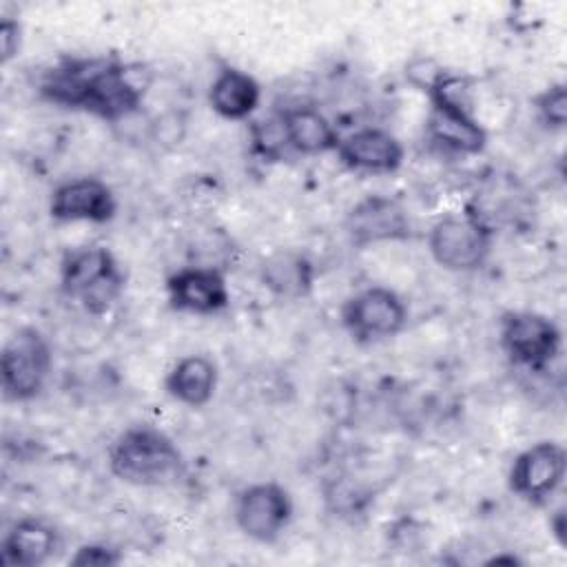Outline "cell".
<instances>
[{
	"mask_svg": "<svg viewBox=\"0 0 567 567\" xmlns=\"http://www.w3.org/2000/svg\"><path fill=\"white\" fill-rule=\"evenodd\" d=\"M153 82L146 64L115 60H64L44 73V100L91 113L111 124L133 117Z\"/></svg>",
	"mask_w": 567,
	"mask_h": 567,
	"instance_id": "6da1fadb",
	"label": "cell"
},
{
	"mask_svg": "<svg viewBox=\"0 0 567 567\" xmlns=\"http://www.w3.org/2000/svg\"><path fill=\"white\" fill-rule=\"evenodd\" d=\"M111 472L131 485L159 487L171 485L184 474L179 447L162 430L135 425L124 430L109 447Z\"/></svg>",
	"mask_w": 567,
	"mask_h": 567,
	"instance_id": "7a4b0ae2",
	"label": "cell"
},
{
	"mask_svg": "<svg viewBox=\"0 0 567 567\" xmlns=\"http://www.w3.org/2000/svg\"><path fill=\"white\" fill-rule=\"evenodd\" d=\"M62 292L89 315L109 312L124 292V272L104 246H84L64 255L60 266Z\"/></svg>",
	"mask_w": 567,
	"mask_h": 567,
	"instance_id": "3957f363",
	"label": "cell"
},
{
	"mask_svg": "<svg viewBox=\"0 0 567 567\" xmlns=\"http://www.w3.org/2000/svg\"><path fill=\"white\" fill-rule=\"evenodd\" d=\"M494 233L472 213L439 219L427 237L432 259L445 270L470 272L485 264Z\"/></svg>",
	"mask_w": 567,
	"mask_h": 567,
	"instance_id": "277c9868",
	"label": "cell"
},
{
	"mask_svg": "<svg viewBox=\"0 0 567 567\" xmlns=\"http://www.w3.org/2000/svg\"><path fill=\"white\" fill-rule=\"evenodd\" d=\"M51 370V350L35 328L16 330L0 354V374L4 396L11 401H29L44 388Z\"/></svg>",
	"mask_w": 567,
	"mask_h": 567,
	"instance_id": "5b68a950",
	"label": "cell"
},
{
	"mask_svg": "<svg viewBox=\"0 0 567 567\" xmlns=\"http://www.w3.org/2000/svg\"><path fill=\"white\" fill-rule=\"evenodd\" d=\"M341 319L357 343H379L403 330L408 308L394 290L372 286L348 299Z\"/></svg>",
	"mask_w": 567,
	"mask_h": 567,
	"instance_id": "8992f818",
	"label": "cell"
},
{
	"mask_svg": "<svg viewBox=\"0 0 567 567\" xmlns=\"http://www.w3.org/2000/svg\"><path fill=\"white\" fill-rule=\"evenodd\" d=\"M501 346L520 368L543 370L560 352V330L545 315L518 310L503 317Z\"/></svg>",
	"mask_w": 567,
	"mask_h": 567,
	"instance_id": "52a82bcc",
	"label": "cell"
},
{
	"mask_svg": "<svg viewBox=\"0 0 567 567\" xmlns=\"http://www.w3.org/2000/svg\"><path fill=\"white\" fill-rule=\"evenodd\" d=\"M567 456L554 441H540L523 450L507 474L509 489L527 503L540 505L554 496L565 478Z\"/></svg>",
	"mask_w": 567,
	"mask_h": 567,
	"instance_id": "ba28073f",
	"label": "cell"
},
{
	"mask_svg": "<svg viewBox=\"0 0 567 567\" xmlns=\"http://www.w3.org/2000/svg\"><path fill=\"white\" fill-rule=\"evenodd\" d=\"M292 501L288 492L272 481L246 487L235 503L237 527L257 543H272L290 523Z\"/></svg>",
	"mask_w": 567,
	"mask_h": 567,
	"instance_id": "9c48e42d",
	"label": "cell"
},
{
	"mask_svg": "<svg viewBox=\"0 0 567 567\" xmlns=\"http://www.w3.org/2000/svg\"><path fill=\"white\" fill-rule=\"evenodd\" d=\"M117 202L111 186L97 177H75L53 188L49 215L58 221L106 224L115 217Z\"/></svg>",
	"mask_w": 567,
	"mask_h": 567,
	"instance_id": "30bf717a",
	"label": "cell"
},
{
	"mask_svg": "<svg viewBox=\"0 0 567 567\" xmlns=\"http://www.w3.org/2000/svg\"><path fill=\"white\" fill-rule=\"evenodd\" d=\"M346 233L357 246L399 241L410 237V217L396 199L370 195L350 208Z\"/></svg>",
	"mask_w": 567,
	"mask_h": 567,
	"instance_id": "8fae6325",
	"label": "cell"
},
{
	"mask_svg": "<svg viewBox=\"0 0 567 567\" xmlns=\"http://www.w3.org/2000/svg\"><path fill=\"white\" fill-rule=\"evenodd\" d=\"M166 292L175 310L190 315H215L230 301L226 279L213 266H188L173 272Z\"/></svg>",
	"mask_w": 567,
	"mask_h": 567,
	"instance_id": "7c38bea8",
	"label": "cell"
},
{
	"mask_svg": "<svg viewBox=\"0 0 567 567\" xmlns=\"http://www.w3.org/2000/svg\"><path fill=\"white\" fill-rule=\"evenodd\" d=\"M334 151L343 166L359 173H394L403 164L401 142L383 128H359L339 137Z\"/></svg>",
	"mask_w": 567,
	"mask_h": 567,
	"instance_id": "4fadbf2b",
	"label": "cell"
},
{
	"mask_svg": "<svg viewBox=\"0 0 567 567\" xmlns=\"http://www.w3.org/2000/svg\"><path fill=\"white\" fill-rule=\"evenodd\" d=\"M58 532L40 518L18 520L0 545V563L7 567L44 565L58 549Z\"/></svg>",
	"mask_w": 567,
	"mask_h": 567,
	"instance_id": "5bb4252c",
	"label": "cell"
},
{
	"mask_svg": "<svg viewBox=\"0 0 567 567\" xmlns=\"http://www.w3.org/2000/svg\"><path fill=\"white\" fill-rule=\"evenodd\" d=\"M430 137L445 151L461 155H476L487 144V133L478 124L474 111L452 109V106H432L430 113Z\"/></svg>",
	"mask_w": 567,
	"mask_h": 567,
	"instance_id": "9a60e30c",
	"label": "cell"
},
{
	"mask_svg": "<svg viewBox=\"0 0 567 567\" xmlns=\"http://www.w3.org/2000/svg\"><path fill=\"white\" fill-rule=\"evenodd\" d=\"M164 385L175 401L188 408H202L215 394L217 365L206 354H188L171 368Z\"/></svg>",
	"mask_w": 567,
	"mask_h": 567,
	"instance_id": "2e32d148",
	"label": "cell"
},
{
	"mask_svg": "<svg viewBox=\"0 0 567 567\" xmlns=\"http://www.w3.org/2000/svg\"><path fill=\"white\" fill-rule=\"evenodd\" d=\"M284 131L290 151L301 155H321L334 151L339 144V133L330 120L312 106H295L281 113Z\"/></svg>",
	"mask_w": 567,
	"mask_h": 567,
	"instance_id": "e0dca14e",
	"label": "cell"
},
{
	"mask_svg": "<svg viewBox=\"0 0 567 567\" xmlns=\"http://www.w3.org/2000/svg\"><path fill=\"white\" fill-rule=\"evenodd\" d=\"M259 97L257 80L235 66L221 69L208 89L210 109L226 120H246L257 109Z\"/></svg>",
	"mask_w": 567,
	"mask_h": 567,
	"instance_id": "ac0fdd59",
	"label": "cell"
},
{
	"mask_svg": "<svg viewBox=\"0 0 567 567\" xmlns=\"http://www.w3.org/2000/svg\"><path fill=\"white\" fill-rule=\"evenodd\" d=\"M264 286L284 299H299L312 288V264L295 250H279L261 264Z\"/></svg>",
	"mask_w": 567,
	"mask_h": 567,
	"instance_id": "d6986e66",
	"label": "cell"
},
{
	"mask_svg": "<svg viewBox=\"0 0 567 567\" xmlns=\"http://www.w3.org/2000/svg\"><path fill=\"white\" fill-rule=\"evenodd\" d=\"M252 144L255 151L266 157V159H279L288 146L286 131L281 115L279 117H268L264 122H257L252 128Z\"/></svg>",
	"mask_w": 567,
	"mask_h": 567,
	"instance_id": "ffe728a7",
	"label": "cell"
},
{
	"mask_svg": "<svg viewBox=\"0 0 567 567\" xmlns=\"http://www.w3.org/2000/svg\"><path fill=\"white\" fill-rule=\"evenodd\" d=\"M536 111L543 124L563 128L567 122V89L565 84H551L536 97Z\"/></svg>",
	"mask_w": 567,
	"mask_h": 567,
	"instance_id": "44dd1931",
	"label": "cell"
},
{
	"mask_svg": "<svg viewBox=\"0 0 567 567\" xmlns=\"http://www.w3.org/2000/svg\"><path fill=\"white\" fill-rule=\"evenodd\" d=\"M445 69L434 60V58H412L405 64V78L410 80V84H414L419 91L430 93L434 89V84L443 78Z\"/></svg>",
	"mask_w": 567,
	"mask_h": 567,
	"instance_id": "7402d4cb",
	"label": "cell"
},
{
	"mask_svg": "<svg viewBox=\"0 0 567 567\" xmlns=\"http://www.w3.org/2000/svg\"><path fill=\"white\" fill-rule=\"evenodd\" d=\"M122 560L120 551L102 545V543H89L75 549V554L69 558V565L73 567H113Z\"/></svg>",
	"mask_w": 567,
	"mask_h": 567,
	"instance_id": "603a6c76",
	"label": "cell"
},
{
	"mask_svg": "<svg viewBox=\"0 0 567 567\" xmlns=\"http://www.w3.org/2000/svg\"><path fill=\"white\" fill-rule=\"evenodd\" d=\"M20 44H22L20 22H16L11 18H2V22H0V58H2V64L11 62L18 55Z\"/></svg>",
	"mask_w": 567,
	"mask_h": 567,
	"instance_id": "cb8c5ba5",
	"label": "cell"
},
{
	"mask_svg": "<svg viewBox=\"0 0 567 567\" xmlns=\"http://www.w3.org/2000/svg\"><path fill=\"white\" fill-rule=\"evenodd\" d=\"M151 133L162 144H179V140L184 137V122H182L179 115L168 113V115H162L153 122Z\"/></svg>",
	"mask_w": 567,
	"mask_h": 567,
	"instance_id": "d4e9b609",
	"label": "cell"
},
{
	"mask_svg": "<svg viewBox=\"0 0 567 567\" xmlns=\"http://www.w3.org/2000/svg\"><path fill=\"white\" fill-rule=\"evenodd\" d=\"M501 563H509V565H516L518 558L516 556H494L487 560V565H501Z\"/></svg>",
	"mask_w": 567,
	"mask_h": 567,
	"instance_id": "484cf974",
	"label": "cell"
}]
</instances>
